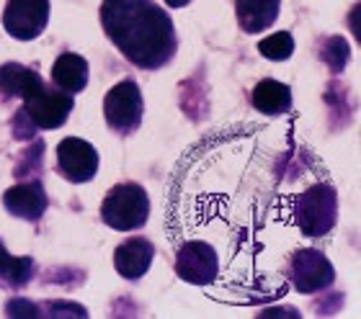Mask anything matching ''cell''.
Returning <instances> with one entry per match:
<instances>
[{
	"instance_id": "7a4b0ae2",
	"label": "cell",
	"mask_w": 361,
	"mask_h": 319,
	"mask_svg": "<svg viewBox=\"0 0 361 319\" xmlns=\"http://www.w3.org/2000/svg\"><path fill=\"white\" fill-rule=\"evenodd\" d=\"M0 93L23 98V113L39 129H57L73 111V98L68 93L47 88L34 70L21 65H6L0 70Z\"/></svg>"
},
{
	"instance_id": "ffe728a7",
	"label": "cell",
	"mask_w": 361,
	"mask_h": 319,
	"mask_svg": "<svg viewBox=\"0 0 361 319\" xmlns=\"http://www.w3.org/2000/svg\"><path fill=\"white\" fill-rule=\"evenodd\" d=\"M168 6H173V8H180V6H186L188 0H166Z\"/></svg>"
},
{
	"instance_id": "8fae6325",
	"label": "cell",
	"mask_w": 361,
	"mask_h": 319,
	"mask_svg": "<svg viewBox=\"0 0 361 319\" xmlns=\"http://www.w3.org/2000/svg\"><path fill=\"white\" fill-rule=\"evenodd\" d=\"M152 255H155V250H152V245L147 239H140V237L127 239L124 245H119L116 258H114L116 260V270L124 278H140L142 273H147Z\"/></svg>"
},
{
	"instance_id": "ba28073f",
	"label": "cell",
	"mask_w": 361,
	"mask_h": 319,
	"mask_svg": "<svg viewBox=\"0 0 361 319\" xmlns=\"http://www.w3.org/2000/svg\"><path fill=\"white\" fill-rule=\"evenodd\" d=\"M57 163H60V170L65 173L68 180L85 183L96 175L98 155L93 144H88L85 139H78V137H70V139H62L60 147H57Z\"/></svg>"
},
{
	"instance_id": "2e32d148",
	"label": "cell",
	"mask_w": 361,
	"mask_h": 319,
	"mask_svg": "<svg viewBox=\"0 0 361 319\" xmlns=\"http://www.w3.org/2000/svg\"><path fill=\"white\" fill-rule=\"evenodd\" d=\"M258 52L264 54L266 60H286V57H292L294 52V42L289 34H284V31H279V34H274V37L264 39L261 44H258Z\"/></svg>"
},
{
	"instance_id": "4fadbf2b",
	"label": "cell",
	"mask_w": 361,
	"mask_h": 319,
	"mask_svg": "<svg viewBox=\"0 0 361 319\" xmlns=\"http://www.w3.org/2000/svg\"><path fill=\"white\" fill-rule=\"evenodd\" d=\"M52 77L62 90L78 93L88 82V62L83 57H78V54H62L52 67Z\"/></svg>"
},
{
	"instance_id": "5b68a950",
	"label": "cell",
	"mask_w": 361,
	"mask_h": 319,
	"mask_svg": "<svg viewBox=\"0 0 361 319\" xmlns=\"http://www.w3.org/2000/svg\"><path fill=\"white\" fill-rule=\"evenodd\" d=\"M176 270L183 281L207 286L217 278L219 273V253L207 242V239H186L178 247L176 258Z\"/></svg>"
},
{
	"instance_id": "ac0fdd59",
	"label": "cell",
	"mask_w": 361,
	"mask_h": 319,
	"mask_svg": "<svg viewBox=\"0 0 361 319\" xmlns=\"http://www.w3.org/2000/svg\"><path fill=\"white\" fill-rule=\"evenodd\" d=\"M39 309L34 304H26V301H21V299H16V301H11L8 304V314L11 317H39Z\"/></svg>"
},
{
	"instance_id": "7c38bea8",
	"label": "cell",
	"mask_w": 361,
	"mask_h": 319,
	"mask_svg": "<svg viewBox=\"0 0 361 319\" xmlns=\"http://www.w3.org/2000/svg\"><path fill=\"white\" fill-rule=\"evenodd\" d=\"M238 21L248 34L269 29L279 15V0H235Z\"/></svg>"
},
{
	"instance_id": "5bb4252c",
	"label": "cell",
	"mask_w": 361,
	"mask_h": 319,
	"mask_svg": "<svg viewBox=\"0 0 361 319\" xmlns=\"http://www.w3.org/2000/svg\"><path fill=\"white\" fill-rule=\"evenodd\" d=\"M253 106L264 113H284L292 106V93L284 82L264 80L258 82L256 90H253Z\"/></svg>"
},
{
	"instance_id": "52a82bcc",
	"label": "cell",
	"mask_w": 361,
	"mask_h": 319,
	"mask_svg": "<svg viewBox=\"0 0 361 319\" xmlns=\"http://www.w3.org/2000/svg\"><path fill=\"white\" fill-rule=\"evenodd\" d=\"M104 113L109 127L119 129V132H132L140 124L142 116V96L132 80L119 82L116 88L106 93L104 101Z\"/></svg>"
},
{
	"instance_id": "9a60e30c",
	"label": "cell",
	"mask_w": 361,
	"mask_h": 319,
	"mask_svg": "<svg viewBox=\"0 0 361 319\" xmlns=\"http://www.w3.org/2000/svg\"><path fill=\"white\" fill-rule=\"evenodd\" d=\"M31 270H34V263L29 258H13L0 245V281L8 286H23L31 278Z\"/></svg>"
},
{
	"instance_id": "30bf717a",
	"label": "cell",
	"mask_w": 361,
	"mask_h": 319,
	"mask_svg": "<svg viewBox=\"0 0 361 319\" xmlns=\"http://www.w3.org/2000/svg\"><path fill=\"white\" fill-rule=\"evenodd\" d=\"M3 204L13 216H21V219H39L47 208V196L42 191L39 183H23V186H16L11 191H6L3 196Z\"/></svg>"
},
{
	"instance_id": "d6986e66",
	"label": "cell",
	"mask_w": 361,
	"mask_h": 319,
	"mask_svg": "<svg viewBox=\"0 0 361 319\" xmlns=\"http://www.w3.org/2000/svg\"><path fill=\"white\" fill-rule=\"evenodd\" d=\"M261 317H297V314H294L292 309H269V312H264Z\"/></svg>"
},
{
	"instance_id": "3957f363",
	"label": "cell",
	"mask_w": 361,
	"mask_h": 319,
	"mask_svg": "<svg viewBox=\"0 0 361 319\" xmlns=\"http://www.w3.org/2000/svg\"><path fill=\"white\" fill-rule=\"evenodd\" d=\"M147 211H150L147 196H145L142 188L135 186V183L116 186L106 196L104 206H101L104 222L119 232L140 230V227L147 222Z\"/></svg>"
},
{
	"instance_id": "6da1fadb",
	"label": "cell",
	"mask_w": 361,
	"mask_h": 319,
	"mask_svg": "<svg viewBox=\"0 0 361 319\" xmlns=\"http://www.w3.org/2000/svg\"><path fill=\"white\" fill-rule=\"evenodd\" d=\"M101 18L114 44L137 65L158 67L173 54V23L150 0H106Z\"/></svg>"
},
{
	"instance_id": "9c48e42d",
	"label": "cell",
	"mask_w": 361,
	"mask_h": 319,
	"mask_svg": "<svg viewBox=\"0 0 361 319\" xmlns=\"http://www.w3.org/2000/svg\"><path fill=\"white\" fill-rule=\"evenodd\" d=\"M292 278L302 294H315L333 281V265L317 250H302L292 258Z\"/></svg>"
},
{
	"instance_id": "277c9868",
	"label": "cell",
	"mask_w": 361,
	"mask_h": 319,
	"mask_svg": "<svg viewBox=\"0 0 361 319\" xmlns=\"http://www.w3.org/2000/svg\"><path fill=\"white\" fill-rule=\"evenodd\" d=\"M294 224L305 234H325L336 222V191L331 186H315L294 199Z\"/></svg>"
},
{
	"instance_id": "8992f818",
	"label": "cell",
	"mask_w": 361,
	"mask_h": 319,
	"mask_svg": "<svg viewBox=\"0 0 361 319\" xmlns=\"http://www.w3.org/2000/svg\"><path fill=\"white\" fill-rule=\"evenodd\" d=\"M49 18V0H8L3 26L16 39H37Z\"/></svg>"
},
{
	"instance_id": "e0dca14e",
	"label": "cell",
	"mask_w": 361,
	"mask_h": 319,
	"mask_svg": "<svg viewBox=\"0 0 361 319\" xmlns=\"http://www.w3.org/2000/svg\"><path fill=\"white\" fill-rule=\"evenodd\" d=\"M325 62L333 67V70H343V65H346L348 60V46L343 39H331L328 42V46H325V52H323Z\"/></svg>"
}]
</instances>
